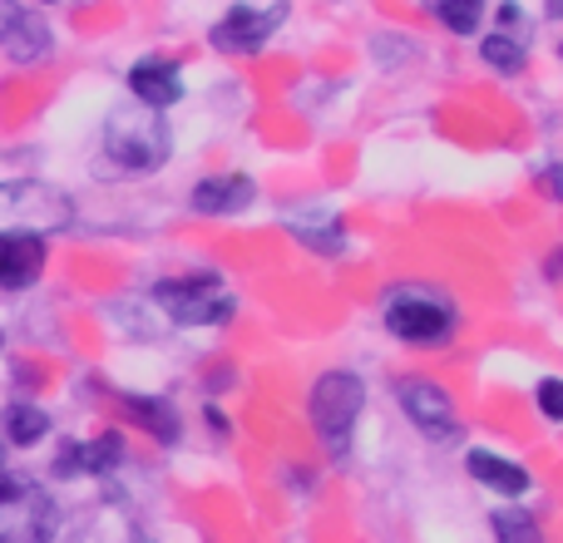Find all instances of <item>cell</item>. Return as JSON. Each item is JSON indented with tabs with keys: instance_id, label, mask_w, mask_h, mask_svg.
I'll use <instances>...</instances> for the list:
<instances>
[{
	"instance_id": "6da1fadb",
	"label": "cell",
	"mask_w": 563,
	"mask_h": 543,
	"mask_svg": "<svg viewBox=\"0 0 563 543\" xmlns=\"http://www.w3.org/2000/svg\"><path fill=\"white\" fill-rule=\"evenodd\" d=\"M380 321H386V331L400 341V346L435 351V346H450L460 317H455V301H450L445 291L426 287V281H406V287L386 291Z\"/></svg>"
},
{
	"instance_id": "7a4b0ae2",
	"label": "cell",
	"mask_w": 563,
	"mask_h": 543,
	"mask_svg": "<svg viewBox=\"0 0 563 543\" xmlns=\"http://www.w3.org/2000/svg\"><path fill=\"white\" fill-rule=\"evenodd\" d=\"M361 410H366V380L356 370H321L317 386H311L307 415H311L321 450H327V459H351Z\"/></svg>"
},
{
	"instance_id": "3957f363",
	"label": "cell",
	"mask_w": 563,
	"mask_h": 543,
	"mask_svg": "<svg viewBox=\"0 0 563 543\" xmlns=\"http://www.w3.org/2000/svg\"><path fill=\"white\" fill-rule=\"evenodd\" d=\"M104 154L114 158L119 168H129V174H154V168L168 164V154H174V144H168V124L158 109L148 104H114L104 119Z\"/></svg>"
},
{
	"instance_id": "277c9868",
	"label": "cell",
	"mask_w": 563,
	"mask_h": 543,
	"mask_svg": "<svg viewBox=\"0 0 563 543\" xmlns=\"http://www.w3.org/2000/svg\"><path fill=\"white\" fill-rule=\"evenodd\" d=\"M154 307L174 326H228L238 317V297L218 272H188V277H164L154 287Z\"/></svg>"
},
{
	"instance_id": "5b68a950",
	"label": "cell",
	"mask_w": 563,
	"mask_h": 543,
	"mask_svg": "<svg viewBox=\"0 0 563 543\" xmlns=\"http://www.w3.org/2000/svg\"><path fill=\"white\" fill-rule=\"evenodd\" d=\"M55 534V505L25 475H0V543H49Z\"/></svg>"
},
{
	"instance_id": "8992f818",
	"label": "cell",
	"mask_w": 563,
	"mask_h": 543,
	"mask_svg": "<svg viewBox=\"0 0 563 543\" xmlns=\"http://www.w3.org/2000/svg\"><path fill=\"white\" fill-rule=\"evenodd\" d=\"M282 20H287L282 0H273V5H247V0H238V5H228L223 15H218V25L208 30V45H213L218 55H257V49L277 35Z\"/></svg>"
},
{
	"instance_id": "52a82bcc",
	"label": "cell",
	"mask_w": 563,
	"mask_h": 543,
	"mask_svg": "<svg viewBox=\"0 0 563 543\" xmlns=\"http://www.w3.org/2000/svg\"><path fill=\"white\" fill-rule=\"evenodd\" d=\"M396 406L426 440H455L460 435V410L435 380L426 376H400L396 380Z\"/></svg>"
},
{
	"instance_id": "ba28073f",
	"label": "cell",
	"mask_w": 563,
	"mask_h": 543,
	"mask_svg": "<svg viewBox=\"0 0 563 543\" xmlns=\"http://www.w3.org/2000/svg\"><path fill=\"white\" fill-rule=\"evenodd\" d=\"M124 465V435L119 430H104L95 440H65L55 459V475L59 479H79V475H114Z\"/></svg>"
},
{
	"instance_id": "9c48e42d",
	"label": "cell",
	"mask_w": 563,
	"mask_h": 543,
	"mask_svg": "<svg viewBox=\"0 0 563 543\" xmlns=\"http://www.w3.org/2000/svg\"><path fill=\"white\" fill-rule=\"evenodd\" d=\"M45 272V237L0 228V291H25Z\"/></svg>"
},
{
	"instance_id": "30bf717a",
	"label": "cell",
	"mask_w": 563,
	"mask_h": 543,
	"mask_svg": "<svg viewBox=\"0 0 563 543\" xmlns=\"http://www.w3.org/2000/svg\"><path fill=\"white\" fill-rule=\"evenodd\" d=\"M129 95L139 99V104L158 109V114H168V109L184 99V65L178 59H139V65H129Z\"/></svg>"
},
{
	"instance_id": "8fae6325",
	"label": "cell",
	"mask_w": 563,
	"mask_h": 543,
	"mask_svg": "<svg viewBox=\"0 0 563 543\" xmlns=\"http://www.w3.org/2000/svg\"><path fill=\"white\" fill-rule=\"evenodd\" d=\"M253 198H257L253 178H243V174H213V178H198V184H194V193H188V208H194L198 218H233V213H243Z\"/></svg>"
},
{
	"instance_id": "7c38bea8",
	"label": "cell",
	"mask_w": 563,
	"mask_h": 543,
	"mask_svg": "<svg viewBox=\"0 0 563 543\" xmlns=\"http://www.w3.org/2000/svg\"><path fill=\"white\" fill-rule=\"evenodd\" d=\"M465 469H470V479H475V485L495 489L499 499H519V495H529V485H534V479H529V469L519 465V459L499 455V450H470Z\"/></svg>"
},
{
	"instance_id": "4fadbf2b",
	"label": "cell",
	"mask_w": 563,
	"mask_h": 543,
	"mask_svg": "<svg viewBox=\"0 0 563 543\" xmlns=\"http://www.w3.org/2000/svg\"><path fill=\"white\" fill-rule=\"evenodd\" d=\"M124 415L139 430H148L158 445H178V435H184V420H178L174 400H164V396H124Z\"/></svg>"
},
{
	"instance_id": "5bb4252c",
	"label": "cell",
	"mask_w": 563,
	"mask_h": 543,
	"mask_svg": "<svg viewBox=\"0 0 563 543\" xmlns=\"http://www.w3.org/2000/svg\"><path fill=\"white\" fill-rule=\"evenodd\" d=\"M0 430H5V440L15 450H35L40 440L49 435V415L40 406H30V400H10V406L0 410Z\"/></svg>"
},
{
	"instance_id": "9a60e30c",
	"label": "cell",
	"mask_w": 563,
	"mask_h": 543,
	"mask_svg": "<svg viewBox=\"0 0 563 543\" xmlns=\"http://www.w3.org/2000/svg\"><path fill=\"white\" fill-rule=\"evenodd\" d=\"M0 45H5V55L15 59V65H35L40 55H49V25L25 10V15L5 30V40H0Z\"/></svg>"
},
{
	"instance_id": "2e32d148",
	"label": "cell",
	"mask_w": 563,
	"mask_h": 543,
	"mask_svg": "<svg viewBox=\"0 0 563 543\" xmlns=\"http://www.w3.org/2000/svg\"><path fill=\"white\" fill-rule=\"evenodd\" d=\"M287 233L297 237L301 247H311L317 257H341L346 253V233H341V223L336 218H327V223H307V218H287Z\"/></svg>"
},
{
	"instance_id": "e0dca14e",
	"label": "cell",
	"mask_w": 563,
	"mask_h": 543,
	"mask_svg": "<svg viewBox=\"0 0 563 543\" xmlns=\"http://www.w3.org/2000/svg\"><path fill=\"white\" fill-rule=\"evenodd\" d=\"M489 529H495L499 543H544V529H539V519L529 514L525 505H505L489 514Z\"/></svg>"
},
{
	"instance_id": "ac0fdd59",
	"label": "cell",
	"mask_w": 563,
	"mask_h": 543,
	"mask_svg": "<svg viewBox=\"0 0 563 543\" xmlns=\"http://www.w3.org/2000/svg\"><path fill=\"white\" fill-rule=\"evenodd\" d=\"M479 59H485V65H495L499 75H519V69L529 65V45L525 40H515V35H485L479 40Z\"/></svg>"
},
{
	"instance_id": "d6986e66",
	"label": "cell",
	"mask_w": 563,
	"mask_h": 543,
	"mask_svg": "<svg viewBox=\"0 0 563 543\" xmlns=\"http://www.w3.org/2000/svg\"><path fill=\"white\" fill-rule=\"evenodd\" d=\"M435 15L450 35H475L479 20H485V0H440Z\"/></svg>"
},
{
	"instance_id": "ffe728a7",
	"label": "cell",
	"mask_w": 563,
	"mask_h": 543,
	"mask_svg": "<svg viewBox=\"0 0 563 543\" xmlns=\"http://www.w3.org/2000/svg\"><path fill=\"white\" fill-rule=\"evenodd\" d=\"M534 400H539V415L554 420V425H563V380H559V376H544V380H539Z\"/></svg>"
},
{
	"instance_id": "44dd1931",
	"label": "cell",
	"mask_w": 563,
	"mask_h": 543,
	"mask_svg": "<svg viewBox=\"0 0 563 543\" xmlns=\"http://www.w3.org/2000/svg\"><path fill=\"white\" fill-rule=\"evenodd\" d=\"M495 20H499V35H515V40H519V30L529 25V15L519 10V0H505V5L495 10ZM525 35H529V30H525Z\"/></svg>"
},
{
	"instance_id": "7402d4cb",
	"label": "cell",
	"mask_w": 563,
	"mask_h": 543,
	"mask_svg": "<svg viewBox=\"0 0 563 543\" xmlns=\"http://www.w3.org/2000/svg\"><path fill=\"white\" fill-rule=\"evenodd\" d=\"M539 193H544V198H554V203H563V164L539 168Z\"/></svg>"
},
{
	"instance_id": "603a6c76",
	"label": "cell",
	"mask_w": 563,
	"mask_h": 543,
	"mask_svg": "<svg viewBox=\"0 0 563 543\" xmlns=\"http://www.w3.org/2000/svg\"><path fill=\"white\" fill-rule=\"evenodd\" d=\"M20 15H25V10H20V5H15V0H0V40H5V30H10V25H15V20H20Z\"/></svg>"
},
{
	"instance_id": "cb8c5ba5",
	"label": "cell",
	"mask_w": 563,
	"mask_h": 543,
	"mask_svg": "<svg viewBox=\"0 0 563 543\" xmlns=\"http://www.w3.org/2000/svg\"><path fill=\"white\" fill-rule=\"evenodd\" d=\"M203 420H208V425H213L218 430V435H233V430H228V415H223V410H218V406H203Z\"/></svg>"
},
{
	"instance_id": "d4e9b609",
	"label": "cell",
	"mask_w": 563,
	"mask_h": 543,
	"mask_svg": "<svg viewBox=\"0 0 563 543\" xmlns=\"http://www.w3.org/2000/svg\"><path fill=\"white\" fill-rule=\"evenodd\" d=\"M544 277L549 281H563V247H554V253L544 257Z\"/></svg>"
},
{
	"instance_id": "484cf974",
	"label": "cell",
	"mask_w": 563,
	"mask_h": 543,
	"mask_svg": "<svg viewBox=\"0 0 563 543\" xmlns=\"http://www.w3.org/2000/svg\"><path fill=\"white\" fill-rule=\"evenodd\" d=\"M544 10H549L554 20H563V0H544Z\"/></svg>"
},
{
	"instance_id": "4316f807",
	"label": "cell",
	"mask_w": 563,
	"mask_h": 543,
	"mask_svg": "<svg viewBox=\"0 0 563 543\" xmlns=\"http://www.w3.org/2000/svg\"><path fill=\"white\" fill-rule=\"evenodd\" d=\"M0 475H5V445H0Z\"/></svg>"
},
{
	"instance_id": "83f0119b",
	"label": "cell",
	"mask_w": 563,
	"mask_h": 543,
	"mask_svg": "<svg viewBox=\"0 0 563 543\" xmlns=\"http://www.w3.org/2000/svg\"><path fill=\"white\" fill-rule=\"evenodd\" d=\"M40 5H59V0H40Z\"/></svg>"
},
{
	"instance_id": "f1b7e54d",
	"label": "cell",
	"mask_w": 563,
	"mask_h": 543,
	"mask_svg": "<svg viewBox=\"0 0 563 543\" xmlns=\"http://www.w3.org/2000/svg\"><path fill=\"white\" fill-rule=\"evenodd\" d=\"M0 341H5V331H0Z\"/></svg>"
},
{
	"instance_id": "f546056e",
	"label": "cell",
	"mask_w": 563,
	"mask_h": 543,
	"mask_svg": "<svg viewBox=\"0 0 563 543\" xmlns=\"http://www.w3.org/2000/svg\"><path fill=\"white\" fill-rule=\"evenodd\" d=\"M559 55H563V45H559Z\"/></svg>"
}]
</instances>
